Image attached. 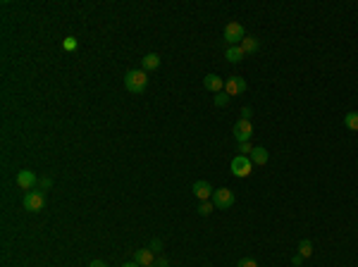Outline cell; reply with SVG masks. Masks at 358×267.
<instances>
[{"mask_svg":"<svg viewBox=\"0 0 358 267\" xmlns=\"http://www.w3.org/2000/svg\"><path fill=\"white\" fill-rule=\"evenodd\" d=\"M124 89L129 91V93H144L148 89V72L144 69H129L127 74H124Z\"/></svg>","mask_w":358,"mask_h":267,"instance_id":"1","label":"cell"},{"mask_svg":"<svg viewBox=\"0 0 358 267\" xmlns=\"http://www.w3.org/2000/svg\"><path fill=\"white\" fill-rule=\"evenodd\" d=\"M213 206L217 208V210H227V208L234 206V191L232 189H227V186H222V189H215L213 191Z\"/></svg>","mask_w":358,"mask_h":267,"instance_id":"2","label":"cell"},{"mask_svg":"<svg viewBox=\"0 0 358 267\" xmlns=\"http://www.w3.org/2000/svg\"><path fill=\"white\" fill-rule=\"evenodd\" d=\"M229 170H232L234 177H248L253 172V162H251L248 155H234L232 162H229Z\"/></svg>","mask_w":358,"mask_h":267,"instance_id":"3","label":"cell"},{"mask_svg":"<svg viewBox=\"0 0 358 267\" xmlns=\"http://www.w3.org/2000/svg\"><path fill=\"white\" fill-rule=\"evenodd\" d=\"M246 38V31H244V27H241L239 22H229L227 27H225V41L229 43V46H236V43H241Z\"/></svg>","mask_w":358,"mask_h":267,"instance_id":"4","label":"cell"},{"mask_svg":"<svg viewBox=\"0 0 358 267\" xmlns=\"http://www.w3.org/2000/svg\"><path fill=\"white\" fill-rule=\"evenodd\" d=\"M43 206H46V198H43L41 191H27V196H24V210H29V213H41Z\"/></svg>","mask_w":358,"mask_h":267,"instance_id":"5","label":"cell"},{"mask_svg":"<svg viewBox=\"0 0 358 267\" xmlns=\"http://www.w3.org/2000/svg\"><path fill=\"white\" fill-rule=\"evenodd\" d=\"M234 136L239 143L251 141V136H253V124H251V119H239V122L234 124Z\"/></svg>","mask_w":358,"mask_h":267,"instance_id":"6","label":"cell"},{"mask_svg":"<svg viewBox=\"0 0 358 267\" xmlns=\"http://www.w3.org/2000/svg\"><path fill=\"white\" fill-rule=\"evenodd\" d=\"M36 184H38V177H36L31 170L17 172V186H19V189H24V191H34Z\"/></svg>","mask_w":358,"mask_h":267,"instance_id":"7","label":"cell"},{"mask_svg":"<svg viewBox=\"0 0 358 267\" xmlns=\"http://www.w3.org/2000/svg\"><path fill=\"white\" fill-rule=\"evenodd\" d=\"M246 91V81H244V76H229L227 81H225V93L229 98L232 96H241Z\"/></svg>","mask_w":358,"mask_h":267,"instance_id":"8","label":"cell"},{"mask_svg":"<svg viewBox=\"0 0 358 267\" xmlns=\"http://www.w3.org/2000/svg\"><path fill=\"white\" fill-rule=\"evenodd\" d=\"M191 191H193V196H196V198L203 203V200H210V198H213V191H215V189L208 184V181H203V179H201V181H196V184H193Z\"/></svg>","mask_w":358,"mask_h":267,"instance_id":"9","label":"cell"},{"mask_svg":"<svg viewBox=\"0 0 358 267\" xmlns=\"http://www.w3.org/2000/svg\"><path fill=\"white\" fill-rule=\"evenodd\" d=\"M134 262L141 267H148L155 262V253H153L151 248H138L136 253H134Z\"/></svg>","mask_w":358,"mask_h":267,"instance_id":"10","label":"cell"},{"mask_svg":"<svg viewBox=\"0 0 358 267\" xmlns=\"http://www.w3.org/2000/svg\"><path fill=\"white\" fill-rule=\"evenodd\" d=\"M203 86H206L208 91H213V93H220V91L225 89V81H222V76H217V74H206L203 76Z\"/></svg>","mask_w":358,"mask_h":267,"instance_id":"11","label":"cell"},{"mask_svg":"<svg viewBox=\"0 0 358 267\" xmlns=\"http://www.w3.org/2000/svg\"><path fill=\"white\" fill-rule=\"evenodd\" d=\"M239 48L244 50V55H255L258 53V38H255V36H246V38L239 43Z\"/></svg>","mask_w":358,"mask_h":267,"instance_id":"12","label":"cell"},{"mask_svg":"<svg viewBox=\"0 0 358 267\" xmlns=\"http://www.w3.org/2000/svg\"><path fill=\"white\" fill-rule=\"evenodd\" d=\"M225 57H227V62H232V65H236V62H241L246 55H244V50L239 48V46H229L227 50H225Z\"/></svg>","mask_w":358,"mask_h":267,"instance_id":"13","label":"cell"},{"mask_svg":"<svg viewBox=\"0 0 358 267\" xmlns=\"http://www.w3.org/2000/svg\"><path fill=\"white\" fill-rule=\"evenodd\" d=\"M248 158H251V162H253V165H265L270 155H268V151H265L263 146H258V148H253V151H251V155H248Z\"/></svg>","mask_w":358,"mask_h":267,"instance_id":"14","label":"cell"},{"mask_svg":"<svg viewBox=\"0 0 358 267\" xmlns=\"http://www.w3.org/2000/svg\"><path fill=\"white\" fill-rule=\"evenodd\" d=\"M160 67V55L158 53H148L144 57V72H153Z\"/></svg>","mask_w":358,"mask_h":267,"instance_id":"15","label":"cell"},{"mask_svg":"<svg viewBox=\"0 0 358 267\" xmlns=\"http://www.w3.org/2000/svg\"><path fill=\"white\" fill-rule=\"evenodd\" d=\"M344 127L351 131H358V112H346L344 115Z\"/></svg>","mask_w":358,"mask_h":267,"instance_id":"16","label":"cell"},{"mask_svg":"<svg viewBox=\"0 0 358 267\" xmlns=\"http://www.w3.org/2000/svg\"><path fill=\"white\" fill-rule=\"evenodd\" d=\"M299 255H301V258H310V255H313V243H310L308 239H303L301 243H299Z\"/></svg>","mask_w":358,"mask_h":267,"instance_id":"17","label":"cell"},{"mask_svg":"<svg viewBox=\"0 0 358 267\" xmlns=\"http://www.w3.org/2000/svg\"><path fill=\"white\" fill-rule=\"evenodd\" d=\"M215 210V206H213V200H203V203H201L198 206V215H203V217H206V215H210Z\"/></svg>","mask_w":358,"mask_h":267,"instance_id":"18","label":"cell"},{"mask_svg":"<svg viewBox=\"0 0 358 267\" xmlns=\"http://www.w3.org/2000/svg\"><path fill=\"white\" fill-rule=\"evenodd\" d=\"M227 103H229L227 93H222V91H220V93H215V105H217V108H225Z\"/></svg>","mask_w":358,"mask_h":267,"instance_id":"19","label":"cell"},{"mask_svg":"<svg viewBox=\"0 0 358 267\" xmlns=\"http://www.w3.org/2000/svg\"><path fill=\"white\" fill-rule=\"evenodd\" d=\"M76 46H79V43H76L74 36H67V38L62 41V48H65V50H76Z\"/></svg>","mask_w":358,"mask_h":267,"instance_id":"20","label":"cell"},{"mask_svg":"<svg viewBox=\"0 0 358 267\" xmlns=\"http://www.w3.org/2000/svg\"><path fill=\"white\" fill-rule=\"evenodd\" d=\"M251 151H253L251 141H244V143H239V155H251Z\"/></svg>","mask_w":358,"mask_h":267,"instance_id":"21","label":"cell"},{"mask_svg":"<svg viewBox=\"0 0 358 267\" xmlns=\"http://www.w3.org/2000/svg\"><path fill=\"white\" fill-rule=\"evenodd\" d=\"M236 267H258V262H255L253 258H241V260L236 262Z\"/></svg>","mask_w":358,"mask_h":267,"instance_id":"22","label":"cell"},{"mask_svg":"<svg viewBox=\"0 0 358 267\" xmlns=\"http://www.w3.org/2000/svg\"><path fill=\"white\" fill-rule=\"evenodd\" d=\"M148 248H151L153 253H160V251H163V241H160V239H153V241H151V246H148Z\"/></svg>","mask_w":358,"mask_h":267,"instance_id":"23","label":"cell"},{"mask_svg":"<svg viewBox=\"0 0 358 267\" xmlns=\"http://www.w3.org/2000/svg\"><path fill=\"white\" fill-rule=\"evenodd\" d=\"M38 186H41L43 191H46V189H50V186H53V179H50V177H43V179H38Z\"/></svg>","mask_w":358,"mask_h":267,"instance_id":"24","label":"cell"},{"mask_svg":"<svg viewBox=\"0 0 358 267\" xmlns=\"http://www.w3.org/2000/svg\"><path fill=\"white\" fill-rule=\"evenodd\" d=\"M153 265H155V267H170V262H167V258H155Z\"/></svg>","mask_w":358,"mask_h":267,"instance_id":"25","label":"cell"},{"mask_svg":"<svg viewBox=\"0 0 358 267\" xmlns=\"http://www.w3.org/2000/svg\"><path fill=\"white\" fill-rule=\"evenodd\" d=\"M241 119H251V108H244V110H241Z\"/></svg>","mask_w":358,"mask_h":267,"instance_id":"26","label":"cell"},{"mask_svg":"<svg viewBox=\"0 0 358 267\" xmlns=\"http://www.w3.org/2000/svg\"><path fill=\"white\" fill-rule=\"evenodd\" d=\"M89 267H108V265H105L103 260H91V265H89Z\"/></svg>","mask_w":358,"mask_h":267,"instance_id":"27","label":"cell"},{"mask_svg":"<svg viewBox=\"0 0 358 267\" xmlns=\"http://www.w3.org/2000/svg\"><path fill=\"white\" fill-rule=\"evenodd\" d=\"M301 260H303L301 255H294V258H291V262H294V265H301Z\"/></svg>","mask_w":358,"mask_h":267,"instance_id":"28","label":"cell"},{"mask_svg":"<svg viewBox=\"0 0 358 267\" xmlns=\"http://www.w3.org/2000/svg\"><path fill=\"white\" fill-rule=\"evenodd\" d=\"M122 267H141V265H136V262L131 260V262H124V265H122Z\"/></svg>","mask_w":358,"mask_h":267,"instance_id":"29","label":"cell"},{"mask_svg":"<svg viewBox=\"0 0 358 267\" xmlns=\"http://www.w3.org/2000/svg\"><path fill=\"white\" fill-rule=\"evenodd\" d=\"M148 267H155V265H148Z\"/></svg>","mask_w":358,"mask_h":267,"instance_id":"30","label":"cell"}]
</instances>
